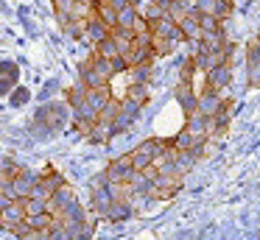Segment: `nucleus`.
Masks as SVG:
<instances>
[{
	"instance_id": "nucleus-23",
	"label": "nucleus",
	"mask_w": 260,
	"mask_h": 240,
	"mask_svg": "<svg viewBox=\"0 0 260 240\" xmlns=\"http://www.w3.org/2000/svg\"><path fill=\"white\" fill-rule=\"evenodd\" d=\"M23 210H25V218H31V215H42V212H48V201H40V198H23Z\"/></svg>"
},
{
	"instance_id": "nucleus-14",
	"label": "nucleus",
	"mask_w": 260,
	"mask_h": 240,
	"mask_svg": "<svg viewBox=\"0 0 260 240\" xmlns=\"http://www.w3.org/2000/svg\"><path fill=\"white\" fill-rule=\"evenodd\" d=\"M199 17V28H202V37H215V33H224V22L213 14H196Z\"/></svg>"
},
{
	"instance_id": "nucleus-10",
	"label": "nucleus",
	"mask_w": 260,
	"mask_h": 240,
	"mask_svg": "<svg viewBox=\"0 0 260 240\" xmlns=\"http://www.w3.org/2000/svg\"><path fill=\"white\" fill-rule=\"evenodd\" d=\"M104 37H109V31L101 25V22H98V17H92V20L84 22V31H81V39H84V42H90L92 48H95Z\"/></svg>"
},
{
	"instance_id": "nucleus-21",
	"label": "nucleus",
	"mask_w": 260,
	"mask_h": 240,
	"mask_svg": "<svg viewBox=\"0 0 260 240\" xmlns=\"http://www.w3.org/2000/svg\"><path fill=\"white\" fill-rule=\"evenodd\" d=\"M126 100H132L135 106H146V100H148L146 84H129V89H126Z\"/></svg>"
},
{
	"instance_id": "nucleus-17",
	"label": "nucleus",
	"mask_w": 260,
	"mask_h": 240,
	"mask_svg": "<svg viewBox=\"0 0 260 240\" xmlns=\"http://www.w3.org/2000/svg\"><path fill=\"white\" fill-rule=\"evenodd\" d=\"M76 3H79V0H53V11H56V17H59V22H62V25L73 20ZM90 3H92V0H90Z\"/></svg>"
},
{
	"instance_id": "nucleus-5",
	"label": "nucleus",
	"mask_w": 260,
	"mask_h": 240,
	"mask_svg": "<svg viewBox=\"0 0 260 240\" xmlns=\"http://www.w3.org/2000/svg\"><path fill=\"white\" fill-rule=\"evenodd\" d=\"M221 104H224V95L221 92H213V89L202 87V92H199V100H196V112L202 117H213L215 112L221 109Z\"/></svg>"
},
{
	"instance_id": "nucleus-6",
	"label": "nucleus",
	"mask_w": 260,
	"mask_h": 240,
	"mask_svg": "<svg viewBox=\"0 0 260 240\" xmlns=\"http://www.w3.org/2000/svg\"><path fill=\"white\" fill-rule=\"evenodd\" d=\"M37 182H40V173H34V170H23L17 179H12V193H14V198H17V201L28 198L31 190L37 187Z\"/></svg>"
},
{
	"instance_id": "nucleus-16",
	"label": "nucleus",
	"mask_w": 260,
	"mask_h": 240,
	"mask_svg": "<svg viewBox=\"0 0 260 240\" xmlns=\"http://www.w3.org/2000/svg\"><path fill=\"white\" fill-rule=\"evenodd\" d=\"M168 140H171V148H174V151H193V148H199V145H202L199 140H193L185 128H182L179 134H174V137H168Z\"/></svg>"
},
{
	"instance_id": "nucleus-3",
	"label": "nucleus",
	"mask_w": 260,
	"mask_h": 240,
	"mask_svg": "<svg viewBox=\"0 0 260 240\" xmlns=\"http://www.w3.org/2000/svg\"><path fill=\"white\" fill-rule=\"evenodd\" d=\"M137 115H140V106H135L132 100H120V109H118V115H115V120H112V137L115 134H123L126 128L135 126Z\"/></svg>"
},
{
	"instance_id": "nucleus-2",
	"label": "nucleus",
	"mask_w": 260,
	"mask_h": 240,
	"mask_svg": "<svg viewBox=\"0 0 260 240\" xmlns=\"http://www.w3.org/2000/svg\"><path fill=\"white\" fill-rule=\"evenodd\" d=\"M118 28H123V31H132L135 37H137V33H143V31H148L146 20H143V14L137 11L135 3H129L126 9L118 11Z\"/></svg>"
},
{
	"instance_id": "nucleus-25",
	"label": "nucleus",
	"mask_w": 260,
	"mask_h": 240,
	"mask_svg": "<svg viewBox=\"0 0 260 240\" xmlns=\"http://www.w3.org/2000/svg\"><path fill=\"white\" fill-rule=\"evenodd\" d=\"M230 11H232V0H215V6H213V17H218L221 22L230 17Z\"/></svg>"
},
{
	"instance_id": "nucleus-1",
	"label": "nucleus",
	"mask_w": 260,
	"mask_h": 240,
	"mask_svg": "<svg viewBox=\"0 0 260 240\" xmlns=\"http://www.w3.org/2000/svg\"><path fill=\"white\" fill-rule=\"evenodd\" d=\"M132 176V154H123L118 159L109 162V167L104 170V184H126V179Z\"/></svg>"
},
{
	"instance_id": "nucleus-9",
	"label": "nucleus",
	"mask_w": 260,
	"mask_h": 240,
	"mask_svg": "<svg viewBox=\"0 0 260 240\" xmlns=\"http://www.w3.org/2000/svg\"><path fill=\"white\" fill-rule=\"evenodd\" d=\"M115 39V48H118V56L120 59H129L132 50H135V33L132 31H123V28H115V31H109Z\"/></svg>"
},
{
	"instance_id": "nucleus-20",
	"label": "nucleus",
	"mask_w": 260,
	"mask_h": 240,
	"mask_svg": "<svg viewBox=\"0 0 260 240\" xmlns=\"http://www.w3.org/2000/svg\"><path fill=\"white\" fill-rule=\"evenodd\" d=\"M95 56H98V59H107V61H112L115 56H118V48H115L112 33H109V37H104L101 42L95 45Z\"/></svg>"
},
{
	"instance_id": "nucleus-11",
	"label": "nucleus",
	"mask_w": 260,
	"mask_h": 240,
	"mask_svg": "<svg viewBox=\"0 0 260 240\" xmlns=\"http://www.w3.org/2000/svg\"><path fill=\"white\" fill-rule=\"evenodd\" d=\"M95 17H98V22H101L107 31H115V28H118V11L109 9L104 0H95Z\"/></svg>"
},
{
	"instance_id": "nucleus-28",
	"label": "nucleus",
	"mask_w": 260,
	"mask_h": 240,
	"mask_svg": "<svg viewBox=\"0 0 260 240\" xmlns=\"http://www.w3.org/2000/svg\"><path fill=\"white\" fill-rule=\"evenodd\" d=\"M249 84H252V87H260V64L249 67Z\"/></svg>"
},
{
	"instance_id": "nucleus-29",
	"label": "nucleus",
	"mask_w": 260,
	"mask_h": 240,
	"mask_svg": "<svg viewBox=\"0 0 260 240\" xmlns=\"http://www.w3.org/2000/svg\"><path fill=\"white\" fill-rule=\"evenodd\" d=\"M12 234L14 237H31V229L25 226V221H23V223H17V226L12 229Z\"/></svg>"
},
{
	"instance_id": "nucleus-30",
	"label": "nucleus",
	"mask_w": 260,
	"mask_h": 240,
	"mask_svg": "<svg viewBox=\"0 0 260 240\" xmlns=\"http://www.w3.org/2000/svg\"><path fill=\"white\" fill-rule=\"evenodd\" d=\"M104 3L109 6V9H115V11H120V9H126V6L132 3V0H104Z\"/></svg>"
},
{
	"instance_id": "nucleus-27",
	"label": "nucleus",
	"mask_w": 260,
	"mask_h": 240,
	"mask_svg": "<svg viewBox=\"0 0 260 240\" xmlns=\"http://www.w3.org/2000/svg\"><path fill=\"white\" fill-rule=\"evenodd\" d=\"M109 67H112V76H120V73H129V61L120 59V56H115L112 61H109Z\"/></svg>"
},
{
	"instance_id": "nucleus-26",
	"label": "nucleus",
	"mask_w": 260,
	"mask_h": 240,
	"mask_svg": "<svg viewBox=\"0 0 260 240\" xmlns=\"http://www.w3.org/2000/svg\"><path fill=\"white\" fill-rule=\"evenodd\" d=\"M246 61H249V67H252V64H260V39H254V42L249 45V50H246Z\"/></svg>"
},
{
	"instance_id": "nucleus-18",
	"label": "nucleus",
	"mask_w": 260,
	"mask_h": 240,
	"mask_svg": "<svg viewBox=\"0 0 260 240\" xmlns=\"http://www.w3.org/2000/svg\"><path fill=\"white\" fill-rule=\"evenodd\" d=\"M87 92H90V89H87L81 81H76L73 87L68 89V106H70V109H79V106L87 100Z\"/></svg>"
},
{
	"instance_id": "nucleus-24",
	"label": "nucleus",
	"mask_w": 260,
	"mask_h": 240,
	"mask_svg": "<svg viewBox=\"0 0 260 240\" xmlns=\"http://www.w3.org/2000/svg\"><path fill=\"white\" fill-rule=\"evenodd\" d=\"M118 109H120V100L109 98V104L104 106L101 112H98V120H101V123H112V120H115V115H118Z\"/></svg>"
},
{
	"instance_id": "nucleus-13",
	"label": "nucleus",
	"mask_w": 260,
	"mask_h": 240,
	"mask_svg": "<svg viewBox=\"0 0 260 240\" xmlns=\"http://www.w3.org/2000/svg\"><path fill=\"white\" fill-rule=\"evenodd\" d=\"M109 98H112V89H109V87H107V89H90V92H87V100H84V104L98 115V112H101L104 106L109 104Z\"/></svg>"
},
{
	"instance_id": "nucleus-22",
	"label": "nucleus",
	"mask_w": 260,
	"mask_h": 240,
	"mask_svg": "<svg viewBox=\"0 0 260 240\" xmlns=\"http://www.w3.org/2000/svg\"><path fill=\"white\" fill-rule=\"evenodd\" d=\"M92 70H95L98 73V76H101V81L104 84H109V87H112V67H109V61L107 59H98V56L95 53H92Z\"/></svg>"
},
{
	"instance_id": "nucleus-15",
	"label": "nucleus",
	"mask_w": 260,
	"mask_h": 240,
	"mask_svg": "<svg viewBox=\"0 0 260 240\" xmlns=\"http://www.w3.org/2000/svg\"><path fill=\"white\" fill-rule=\"evenodd\" d=\"M51 221H53V215L42 212V215H31V218H25V226L31 229V234H48V229H51Z\"/></svg>"
},
{
	"instance_id": "nucleus-7",
	"label": "nucleus",
	"mask_w": 260,
	"mask_h": 240,
	"mask_svg": "<svg viewBox=\"0 0 260 240\" xmlns=\"http://www.w3.org/2000/svg\"><path fill=\"white\" fill-rule=\"evenodd\" d=\"M176 100H179V106H182V112H185V117L196 112L199 92L193 89V81H179V87H176Z\"/></svg>"
},
{
	"instance_id": "nucleus-8",
	"label": "nucleus",
	"mask_w": 260,
	"mask_h": 240,
	"mask_svg": "<svg viewBox=\"0 0 260 240\" xmlns=\"http://www.w3.org/2000/svg\"><path fill=\"white\" fill-rule=\"evenodd\" d=\"M176 25H179V31H182V37H185V42H190V45L202 42V28H199V17H196V14L179 17V20H176Z\"/></svg>"
},
{
	"instance_id": "nucleus-4",
	"label": "nucleus",
	"mask_w": 260,
	"mask_h": 240,
	"mask_svg": "<svg viewBox=\"0 0 260 240\" xmlns=\"http://www.w3.org/2000/svg\"><path fill=\"white\" fill-rule=\"evenodd\" d=\"M230 84H232V67L230 64H218V67L204 73V87L213 89V92L224 95V89L230 87Z\"/></svg>"
},
{
	"instance_id": "nucleus-19",
	"label": "nucleus",
	"mask_w": 260,
	"mask_h": 240,
	"mask_svg": "<svg viewBox=\"0 0 260 240\" xmlns=\"http://www.w3.org/2000/svg\"><path fill=\"white\" fill-rule=\"evenodd\" d=\"M129 215H132L129 201H112V207L104 212V218H109V221H123V218H129Z\"/></svg>"
},
{
	"instance_id": "nucleus-12",
	"label": "nucleus",
	"mask_w": 260,
	"mask_h": 240,
	"mask_svg": "<svg viewBox=\"0 0 260 240\" xmlns=\"http://www.w3.org/2000/svg\"><path fill=\"white\" fill-rule=\"evenodd\" d=\"M182 45V39H165V37H151V53L154 59H162V56H171L176 48Z\"/></svg>"
}]
</instances>
